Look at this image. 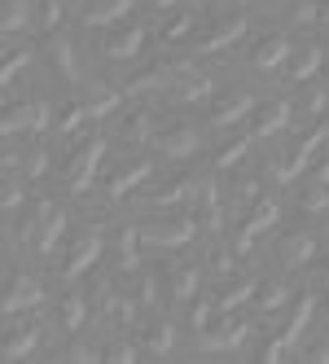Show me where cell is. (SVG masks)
<instances>
[{"label":"cell","mask_w":329,"mask_h":364,"mask_svg":"<svg viewBox=\"0 0 329 364\" xmlns=\"http://www.w3.org/2000/svg\"><path fill=\"white\" fill-rule=\"evenodd\" d=\"M31 58H36V48H18V53H9V62H5V70H0V84H14L22 70L31 66Z\"/></svg>","instance_id":"cell-35"},{"label":"cell","mask_w":329,"mask_h":364,"mask_svg":"<svg viewBox=\"0 0 329 364\" xmlns=\"http://www.w3.org/2000/svg\"><path fill=\"white\" fill-rule=\"evenodd\" d=\"M312 255H316V237H308V232H286L281 246H276V259H281V268H303Z\"/></svg>","instance_id":"cell-16"},{"label":"cell","mask_w":329,"mask_h":364,"mask_svg":"<svg viewBox=\"0 0 329 364\" xmlns=\"http://www.w3.org/2000/svg\"><path fill=\"white\" fill-rule=\"evenodd\" d=\"M246 27H250L246 18H229V22H224V27H215V31H211L207 40L198 44V53H220V48H229V44H237V40L246 36Z\"/></svg>","instance_id":"cell-20"},{"label":"cell","mask_w":329,"mask_h":364,"mask_svg":"<svg viewBox=\"0 0 329 364\" xmlns=\"http://www.w3.org/2000/svg\"><path fill=\"white\" fill-rule=\"evenodd\" d=\"M149 171H154V163H132V167H123L110 185H106V198H123L128 189H136L141 180H149Z\"/></svg>","instance_id":"cell-22"},{"label":"cell","mask_w":329,"mask_h":364,"mask_svg":"<svg viewBox=\"0 0 329 364\" xmlns=\"http://www.w3.org/2000/svg\"><path fill=\"white\" fill-rule=\"evenodd\" d=\"M255 290H259V281H233L229 290L215 299V307H220V311H233V307H242V303H255Z\"/></svg>","instance_id":"cell-26"},{"label":"cell","mask_w":329,"mask_h":364,"mask_svg":"<svg viewBox=\"0 0 329 364\" xmlns=\"http://www.w3.org/2000/svg\"><path fill=\"white\" fill-rule=\"evenodd\" d=\"M62 232H66V211H48V220L40 224V232H36V250L40 255H53L58 250V242H62Z\"/></svg>","instance_id":"cell-21"},{"label":"cell","mask_w":329,"mask_h":364,"mask_svg":"<svg viewBox=\"0 0 329 364\" xmlns=\"http://www.w3.org/2000/svg\"><path fill=\"white\" fill-rule=\"evenodd\" d=\"M290 101H268V106H259L255 114V136H281L290 127Z\"/></svg>","instance_id":"cell-17"},{"label":"cell","mask_w":329,"mask_h":364,"mask_svg":"<svg viewBox=\"0 0 329 364\" xmlns=\"http://www.w3.org/2000/svg\"><path fill=\"white\" fill-rule=\"evenodd\" d=\"M193 22H198L193 14H176V18L167 22V27H163V40H167V44H176V40H185V36L193 31Z\"/></svg>","instance_id":"cell-37"},{"label":"cell","mask_w":329,"mask_h":364,"mask_svg":"<svg viewBox=\"0 0 329 364\" xmlns=\"http://www.w3.org/2000/svg\"><path fill=\"white\" fill-rule=\"evenodd\" d=\"M325 106H329V92H325V88H316V92L308 97V110H312V114H320Z\"/></svg>","instance_id":"cell-43"},{"label":"cell","mask_w":329,"mask_h":364,"mask_svg":"<svg viewBox=\"0 0 329 364\" xmlns=\"http://www.w3.org/2000/svg\"><path fill=\"white\" fill-rule=\"evenodd\" d=\"M202 185L207 180H193V176H185V180H176V185H167V189H158L154 198V206H180V202H193V198H202Z\"/></svg>","instance_id":"cell-19"},{"label":"cell","mask_w":329,"mask_h":364,"mask_svg":"<svg viewBox=\"0 0 329 364\" xmlns=\"http://www.w3.org/2000/svg\"><path fill=\"white\" fill-rule=\"evenodd\" d=\"M53 127V106L48 101H22V106H9L5 119H0V132L18 136V132H44Z\"/></svg>","instance_id":"cell-1"},{"label":"cell","mask_w":329,"mask_h":364,"mask_svg":"<svg viewBox=\"0 0 329 364\" xmlns=\"http://www.w3.org/2000/svg\"><path fill=\"white\" fill-rule=\"evenodd\" d=\"M48 294H44V285L36 281V277H27V272H14V281H9V290H5V316H14V311H31V307H40Z\"/></svg>","instance_id":"cell-7"},{"label":"cell","mask_w":329,"mask_h":364,"mask_svg":"<svg viewBox=\"0 0 329 364\" xmlns=\"http://www.w3.org/2000/svg\"><path fill=\"white\" fill-rule=\"evenodd\" d=\"M308 360H320V364H329V338H325V343H316V347L308 351Z\"/></svg>","instance_id":"cell-44"},{"label":"cell","mask_w":329,"mask_h":364,"mask_svg":"<svg viewBox=\"0 0 329 364\" xmlns=\"http://www.w3.org/2000/svg\"><path fill=\"white\" fill-rule=\"evenodd\" d=\"M237 5H246V0H237Z\"/></svg>","instance_id":"cell-47"},{"label":"cell","mask_w":329,"mask_h":364,"mask_svg":"<svg viewBox=\"0 0 329 364\" xmlns=\"http://www.w3.org/2000/svg\"><path fill=\"white\" fill-rule=\"evenodd\" d=\"M84 321H88V299H84V294L62 299V329L75 333V329H84Z\"/></svg>","instance_id":"cell-29"},{"label":"cell","mask_w":329,"mask_h":364,"mask_svg":"<svg viewBox=\"0 0 329 364\" xmlns=\"http://www.w3.org/2000/svg\"><path fill=\"white\" fill-rule=\"evenodd\" d=\"M119 101H123V92L101 88V92H92V101H88V114H92V119H110V114L119 110Z\"/></svg>","instance_id":"cell-33"},{"label":"cell","mask_w":329,"mask_h":364,"mask_svg":"<svg viewBox=\"0 0 329 364\" xmlns=\"http://www.w3.org/2000/svg\"><path fill=\"white\" fill-rule=\"evenodd\" d=\"M308 321H312V294H298V299H294V311H290V321H286V329L264 347V360H281V355L298 343V338H303Z\"/></svg>","instance_id":"cell-3"},{"label":"cell","mask_w":329,"mask_h":364,"mask_svg":"<svg viewBox=\"0 0 329 364\" xmlns=\"http://www.w3.org/2000/svg\"><path fill=\"white\" fill-rule=\"evenodd\" d=\"M294 53V44L286 31H272L264 36L255 48H250V62H255V70H276V66H286V58Z\"/></svg>","instance_id":"cell-11"},{"label":"cell","mask_w":329,"mask_h":364,"mask_svg":"<svg viewBox=\"0 0 329 364\" xmlns=\"http://www.w3.org/2000/svg\"><path fill=\"white\" fill-rule=\"evenodd\" d=\"M250 333H255L250 321H229V325H220V329H202L198 338H202V347H207V351H233V347L246 343Z\"/></svg>","instance_id":"cell-13"},{"label":"cell","mask_w":329,"mask_h":364,"mask_svg":"<svg viewBox=\"0 0 329 364\" xmlns=\"http://www.w3.org/2000/svg\"><path fill=\"white\" fill-rule=\"evenodd\" d=\"M171 294H176V303H193V294H198V272L193 268H176L171 272Z\"/></svg>","instance_id":"cell-31"},{"label":"cell","mask_w":329,"mask_h":364,"mask_svg":"<svg viewBox=\"0 0 329 364\" xmlns=\"http://www.w3.org/2000/svg\"><path fill=\"white\" fill-rule=\"evenodd\" d=\"M44 343V333H40V325H31V329H18L9 343H5V360H27L36 347Z\"/></svg>","instance_id":"cell-25"},{"label":"cell","mask_w":329,"mask_h":364,"mask_svg":"<svg viewBox=\"0 0 329 364\" xmlns=\"http://www.w3.org/2000/svg\"><path fill=\"white\" fill-rule=\"evenodd\" d=\"M141 228H119V237H114V259H119V272H136L141 268Z\"/></svg>","instance_id":"cell-18"},{"label":"cell","mask_w":329,"mask_h":364,"mask_svg":"<svg viewBox=\"0 0 329 364\" xmlns=\"http://www.w3.org/2000/svg\"><path fill=\"white\" fill-rule=\"evenodd\" d=\"M141 237H145V246L176 250V246H189L198 237V220L193 215H176V220H163V224H145Z\"/></svg>","instance_id":"cell-2"},{"label":"cell","mask_w":329,"mask_h":364,"mask_svg":"<svg viewBox=\"0 0 329 364\" xmlns=\"http://www.w3.org/2000/svg\"><path fill=\"white\" fill-rule=\"evenodd\" d=\"M171 92L180 97L185 106H193V101H207L215 92V80H211V75H202L193 62H176V88Z\"/></svg>","instance_id":"cell-8"},{"label":"cell","mask_w":329,"mask_h":364,"mask_svg":"<svg viewBox=\"0 0 329 364\" xmlns=\"http://www.w3.org/2000/svg\"><path fill=\"white\" fill-rule=\"evenodd\" d=\"M298 211H308V215H320V211H329V185H312L308 193L298 198Z\"/></svg>","instance_id":"cell-34"},{"label":"cell","mask_w":329,"mask_h":364,"mask_svg":"<svg viewBox=\"0 0 329 364\" xmlns=\"http://www.w3.org/2000/svg\"><path fill=\"white\" fill-rule=\"evenodd\" d=\"M136 355H141V351H136V347H128V343H114V347L106 351V360H136Z\"/></svg>","instance_id":"cell-41"},{"label":"cell","mask_w":329,"mask_h":364,"mask_svg":"<svg viewBox=\"0 0 329 364\" xmlns=\"http://www.w3.org/2000/svg\"><path fill=\"white\" fill-rule=\"evenodd\" d=\"M286 299H290V285H286V281H264L259 290H255V307H259V311L286 307Z\"/></svg>","instance_id":"cell-27"},{"label":"cell","mask_w":329,"mask_h":364,"mask_svg":"<svg viewBox=\"0 0 329 364\" xmlns=\"http://www.w3.org/2000/svg\"><path fill=\"white\" fill-rule=\"evenodd\" d=\"M246 154H250V136H237V141H229V145L215 154V167H220V171H229V167H237V163L246 159Z\"/></svg>","instance_id":"cell-32"},{"label":"cell","mask_w":329,"mask_h":364,"mask_svg":"<svg viewBox=\"0 0 329 364\" xmlns=\"http://www.w3.org/2000/svg\"><path fill=\"white\" fill-rule=\"evenodd\" d=\"M48 53H53V66H58V75H62L66 84H80V88H88V92H101V84H92L88 75H84L80 58H75V44H70L62 31H48Z\"/></svg>","instance_id":"cell-4"},{"label":"cell","mask_w":329,"mask_h":364,"mask_svg":"<svg viewBox=\"0 0 329 364\" xmlns=\"http://www.w3.org/2000/svg\"><path fill=\"white\" fill-rule=\"evenodd\" d=\"M97 259H101V237H97V232H80V237L70 242L66 259H62V277H66V281L84 277V272L97 264Z\"/></svg>","instance_id":"cell-6"},{"label":"cell","mask_w":329,"mask_h":364,"mask_svg":"<svg viewBox=\"0 0 329 364\" xmlns=\"http://www.w3.org/2000/svg\"><path fill=\"white\" fill-rule=\"evenodd\" d=\"M320 22H329V0H320Z\"/></svg>","instance_id":"cell-45"},{"label":"cell","mask_w":329,"mask_h":364,"mask_svg":"<svg viewBox=\"0 0 329 364\" xmlns=\"http://www.w3.org/2000/svg\"><path fill=\"white\" fill-rule=\"evenodd\" d=\"M154 145H158L163 159H189V154L202 149V136L193 132V127H171V132H158L154 136Z\"/></svg>","instance_id":"cell-14"},{"label":"cell","mask_w":329,"mask_h":364,"mask_svg":"<svg viewBox=\"0 0 329 364\" xmlns=\"http://www.w3.org/2000/svg\"><path fill=\"white\" fill-rule=\"evenodd\" d=\"M320 66H325V48H316V44H312V48H303V53L290 62V84H308Z\"/></svg>","instance_id":"cell-23"},{"label":"cell","mask_w":329,"mask_h":364,"mask_svg":"<svg viewBox=\"0 0 329 364\" xmlns=\"http://www.w3.org/2000/svg\"><path fill=\"white\" fill-rule=\"evenodd\" d=\"M66 360H80V364H92V360H101V351H92L88 343H75V347L66 351Z\"/></svg>","instance_id":"cell-40"},{"label":"cell","mask_w":329,"mask_h":364,"mask_svg":"<svg viewBox=\"0 0 329 364\" xmlns=\"http://www.w3.org/2000/svg\"><path fill=\"white\" fill-rule=\"evenodd\" d=\"M22 193H27V185H22V176H14V171H9V180H5V198H0L9 215H14V211H22V202H27Z\"/></svg>","instance_id":"cell-36"},{"label":"cell","mask_w":329,"mask_h":364,"mask_svg":"<svg viewBox=\"0 0 329 364\" xmlns=\"http://www.w3.org/2000/svg\"><path fill=\"white\" fill-rule=\"evenodd\" d=\"M276 215H281V211H276V202L259 198V202H255V211H250V215L242 220V232H237V242H233V250H237V255H246L250 246H255V237H259V232L276 224Z\"/></svg>","instance_id":"cell-10"},{"label":"cell","mask_w":329,"mask_h":364,"mask_svg":"<svg viewBox=\"0 0 329 364\" xmlns=\"http://www.w3.org/2000/svg\"><path fill=\"white\" fill-rule=\"evenodd\" d=\"M101 159H106V136H92V141L70 159V189H75V193H84L92 180H97Z\"/></svg>","instance_id":"cell-5"},{"label":"cell","mask_w":329,"mask_h":364,"mask_svg":"<svg viewBox=\"0 0 329 364\" xmlns=\"http://www.w3.org/2000/svg\"><path fill=\"white\" fill-rule=\"evenodd\" d=\"M31 14H36L31 0H9V5H5V22H0V27H5V36H18V31L31 22Z\"/></svg>","instance_id":"cell-30"},{"label":"cell","mask_w":329,"mask_h":364,"mask_svg":"<svg viewBox=\"0 0 329 364\" xmlns=\"http://www.w3.org/2000/svg\"><path fill=\"white\" fill-rule=\"evenodd\" d=\"M101 53H106L110 62H132L145 53V27H136V22H128V27H119L106 36V44H101Z\"/></svg>","instance_id":"cell-9"},{"label":"cell","mask_w":329,"mask_h":364,"mask_svg":"<svg viewBox=\"0 0 329 364\" xmlns=\"http://www.w3.org/2000/svg\"><path fill=\"white\" fill-rule=\"evenodd\" d=\"M48 171V149H31V159H27V176H44Z\"/></svg>","instance_id":"cell-39"},{"label":"cell","mask_w":329,"mask_h":364,"mask_svg":"<svg viewBox=\"0 0 329 364\" xmlns=\"http://www.w3.org/2000/svg\"><path fill=\"white\" fill-rule=\"evenodd\" d=\"M132 9H136V0H88L80 9V22L84 27H110V22L128 18Z\"/></svg>","instance_id":"cell-12"},{"label":"cell","mask_w":329,"mask_h":364,"mask_svg":"<svg viewBox=\"0 0 329 364\" xmlns=\"http://www.w3.org/2000/svg\"><path fill=\"white\" fill-rule=\"evenodd\" d=\"M145 351H154V355H171V347H176V325L171 321H154L145 329Z\"/></svg>","instance_id":"cell-24"},{"label":"cell","mask_w":329,"mask_h":364,"mask_svg":"<svg viewBox=\"0 0 329 364\" xmlns=\"http://www.w3.org/2000/svg\"><path fill=\"white\" fill-rule=\"evenodd\" d=\"M154 114H132L128 119V141H154Z\"/></svg>","instance_id":"cell-38"},{"label":"cell","mask_w":329,"mask_h":364,"mask_svg":"<svg viewBox=\"0 0 329 364\" xmlns=\"http://www.w3.org/2000/svg\"><path fill=\"white\" fill-rule=\"evenodd\" d=\"M237 198H246V202H259V180H242V185H237Z\"/></svg>","instance_id":"cell-42"},{"label":"cell","mask_w":329,"mask_h":364,"mask_svg":"<svg viewBox=\"0 0 329 364\" xmlns=\"http://www.w3.org/2000/svg\"><path fill=\"white\" fill-rule=\"evenodd\" d=\"M320 285H325V290H329V264H325V277H320Z\"/></svg>","instance_id":"cell-46"},{"label":"cell","mask_w":329,"mask_h":364,"mask_svg":"<svg viewBox=\"0 0 329 364\" xmlns=\"http://www.w3.org/2000/svg\"><path fill=\"white\" fill-rule=\"evenodd\" d=\"M88 119H92V114H88V106H80V101H70V106H62V110L53 114V127L70 136V132H80V127H84Z\"/></svg>","instance_id":"cell-28"},{"label":"cell","mask_w":329,"mask_h":364,"mask_svg":"<svg viewBox=\"0 0 329 364\" xmlns=\"http://www.w3.org/2000/svg\"><path fill=\"white\" fill-rule=\"evenodd\" d=\"M250 110H255V97H250V92H224V101H220V106H211V123L215 127H233L237 119H246Z\"/></svg>","instance_id":"cell-15"}]
</instances>
